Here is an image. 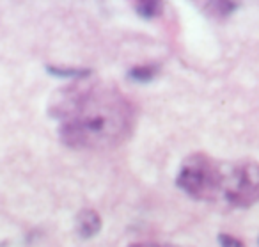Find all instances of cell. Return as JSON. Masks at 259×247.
Wrapping results in <instances>:
<instances>
[{"label":"cell","instance_id":"1","mask_svg":"<svg viewBox=\"0 0 259 247\" xmlns=\"http://www.w3.org/2000/svg\"><path fill=\"white\" fill-rule=\"evenodd\" d=\"M55 107V116L66 118L61 130L62 140L76 148H96L115 144L130 130V105L117 93L108 91L98 96L96 91L64 89Z\"/></svg>","mask_w":259,"mask_h":247},{"label":"cell","instance_id":"2","mask_svg":"<svg viewBox=\"0 0 259 247\" xmlns=\"http://www.w3.org/2000/svg\"><path fill=\"white\" fill-rule=\"evenodd\" d=\"M226 176L219 164L206 155H192L181 165L178 187L197 199L211 201L226 187ZM226 192V189H224Z\"/></svg>","mask_w":259,"mask_h":247},{"label":"cell","instance_id":"3","mask_svg":"<svg viewBox=\"0 0 259 247\" xmlns=\"http://www.w3.org/2000/svg\"><path fill=\"white\" fill-rule=\"evenodd\" d=\"M231 185L226 190V199L236 206H250L259 201V164L245 162L231 171Z\"/></svg>","mask_w":259,"mask_h":247},{"label":"cell","instance_id":"4","mask_svg":"<svg viewBox=\"0 0 259 247\" xmlns=\"http://www.w3.org/2000/svg\"><path fill=\"white\" fill-rule=\"evenodd\" d=\"M76 224H78L80 235L83 238H89V236H94L101 229V219L94 210H83L76 219Z\"/></svg>","mask_w":259,"mask_h":247},{"label":"cell","instance_id":"5","mask_svg":"<svg viewBox=\"0 0 259 247\" xmlns=\"http://www.w3.org/2000/svg\"><path fill=\"white\" fill-rule=\"evenodd\" d=\"M135 9H137V13L142 18L149 20V18H155V16L162 15L163 4L162 2H155V0H142V2L135 4Z\"/></svg>","mask_w":259,"mask_h":247},{"label":"cell","instance_id":"6","mask_svg":"<svg viewBox=\"0 0 259 247\" xmlns=\"http://www.w3.org/2000/svg\"><path fill=\"white\" fill-rule=\"evenodd\" d=\"M48 73L55 77H64V79H85L91 75V69L83 68H59V66H48Z\"/></svg>","mask_w":259,"mask_h":247},{"label":"cell","instance_id":"7","mask_svg":"<svg viewBox=\"0 0 259 247\" xmlns=\"http://www.w3.org/2000/svg\"><path fill=\"white\" fill-rule=\"evenodd\" d=\"M156 69L153 68V66H135L132 72H130V77L134 80H137V82H148V80H151L153 77H155Z\"/></svg>","mask_w":259,"mask_h":247},{"label":"cell","instance_id":"8","mask_svg":"<svg viewBox=\"0 0 259 247\" xmlns=\"http://www.w3.org/2000/svg\"><path fill=\"white\" fill-rule=\"evenodd\" d=\"M219 242L222 247H245V243L240 238L233 235H227V233H220L219 235Z\"/></svg>","mask_w":259,"mask_h":247},{"label":"cell","instance_id":"9","mask_svg":"<svg viewBox=\"0 0 259 247\" xmlns=\"http://www.w3.org/2000/svg\"><path fill=\"white\" fill-rule=\"evenodd\" d=\"M156 247H176V245H156Z\"/></svg>","mask_w":259,"mask_h":247}]
</instances>
